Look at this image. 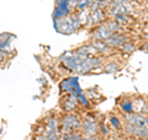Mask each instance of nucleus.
<instances>
[{
  "label": "nucleus",
  "instance_id": "1",
  "mask_svg": "<svg viewBox=\"0 0 148 140\" xmlns=\"http://www.w3.org/2000/svg\"><path fill=\"white\" fill-rule=\"evenodd\" d=\"M62 63L68 71L78 74H86L90 73L92 69L103 67V58L99 57V56L84 57V56L73 52V53H67L64 56Z\"/></svg>",
  "mask_w": 148,
  "mask_h": 140
},
{
  "label": "nucleus",
  "instance_id": "2",
  "mask_svg": "<svg viewBox=\"0 0 148 140\" xmlns=\"http://www.w3.org/2000/svg\"><path fill=\"white\" fill-rule=\"evenodd\" d=\"M82 119L78 113H64L59 118V134L80 130Z\"/></svg>",
  "mask_w": 148,
  "mask_h": 140
},
{
  "label": "nucleus",
  "instance_id": "3",
  "mask_svg": "<svg viewBox=\"0 0 148 140\" xmlns=\"http://www.w3.org/2000/svg\"><path fill=\"white\" fill-rule=\"evenodd\" d=\"M80 132L85 137H95L99 135V123L96 120V116L92 113L84 114L82 119V128Z\"/></svg>",
  "mask_w": 148,
  "mask_h": 140
},
{
  "label": "nucleus",
  "instance_id": "4",
  "mask_svg": "<svg viewBox=\"0 0 148 140\" xmlns=\"http://www.w3.org/2000/svg\"><path fill=\"white\" fill-rule=\"evenodd\" d=\"M79 102H78L77 94L74 93H64V96L61 99V108L64 113H77L79 108Z\"/></svg>",
  "mask_w": 148,
  "mask_h": 140
},
{
  "label": "nucleus",
  "instance_id": "5",
  "mask_svg": "<svg viewBox=\"0 0 148 140\" xmlns=\"http://www.w3.org/2000/svg\"><path fill=\"white\" fill-rule=\"evenodd\" d=\"M114 32L111 30H109V27L103 22V24L94 27V31L91 32V40L92 41H105Z\"/></svg>",
  "mask_w": 148,
  "mask_h": 140
},
{
  "label": "nucleus",
  "instance_id": "6",
  "mask_svg": "<svg viewBox=\"0 0 148 140\" xmlns=\"http://www.w3.org/2000/svg\"><path fill=\"white\" fill-rule=\"evenodd\" d=\"M106 21V10L104 9L98 8L94 11H90V16H89V21H88V25L90 27H95L103 22Z\"/></svg>",
  "mask_w": 148,
  "mask_h": 140
},
{
  "label": "nucleus",
  "instance_id": "7",
  "mask_svg": "<svg viewBox=\"0 0 148 140\" xmlns=\"http://www.w3.org/2000/svg\"><path fill=\"white\" fill-rule=\"evenodd\" d=\"M127 40H128L127 36H125L122 32H114L108 40H105V42L114 50V49H120Z\"/></svg>",
  "mask_w": 148,
  "mask_h": 140
},
{
  "label": "nucleus",
  "instance_id": "8",
  "mask_svg": "<svg viewBox=\"0 0 148 140\" xmlns=\"http://www.w3.org/2000/svg\"><path fill=\"white\" fill-rule=\"evenodd\" d=\"M12 40L14 36L10 34H0V51L5 55L12 52V47H11Z\"/></svg>",
  "mask_w": 148,
  "mask_h": 140
},
{
  "label": "nucleus",
  "instance_id": "9",
  "mask_svg": "<svg viewBox=\"0 0 148 140\" xmlns=\"http://www.w3.org/2000/svg\"><path fill=\"white\" fill-rule=\"evenodd\" d=\"M75 53L84 56V57H90V56H96V50L92 46V44H88V45H83L79 46L78 49H75Z\"/></svg>",
  "mask_w": 148,
  "mask_h": 140
},
{
  "label": "nucleus",
  "instance_id": "10",
  "mask_svg": "<svg viewBox=\"0 0 148 140\" xmlns=\"http://www.w3.org/2000/svg\"><path fill=\"white\" fill-rule=\"evenodd\" d=\"M133 100V108H135L136 113L145 114L148 112V100L145 98H135Z\"/></svg>",
  "mask_w": 148,
  "mask_h": 140
},
{
  "label": "nucleus",
  "instance_id": "11",
  "mask_svg": "<svg viewBox=\"0 0 148 140\" xmlns=\"http://www.w3.org/2000/svg\"><path fill=\"white\" fill-rule=\"evenodd\" d=\"M91 44L95 47L96 52L100 53V55L106 56V55H110L111 52H112V49H111L105 41H92Z\"/></svg>",
  "mask_w": 148,
  "mask_h": 140
},
{
  "label": "nucleus",
  "instance_id": "12",
  "mask_svg": "<svg viewBox=\"0 0 148 140\" xmlns=\"http://www.w3.org/2000/svg\"><path fill=\"white\" fill-rule=\"evenodd\" d=\"M119 108L123 114H131L135 112V108H133V100L127 99V98H123V99L120 102Z\"/></svg>",
  "mask_w": 148,
  "mask_h": 140
},
{
  "label": "nucleus",
  "instance_id": "13",
  "mask_svg": "<svg viewBox=\"0 0 148 140\" xmlns=\"http://www.w3.org/2000/svg\"><path fill=\"white\" fill-rule=\"evenodd\" d=\"M59 89H61L62 93H73L71 77L69 78H63L62 81L59 82Z\"/></svg>",
  "mask_w": 148,
  "mask_h": 140
},
{
  "label": "nucleus",
  "instance_id": "14",
  "mask_svg": "<svg viewBox=\"0 0 148 140\" xmlns=\"http://www.w3.org/2000/svg\"><path fill=\"white\" fill-rule=\"evenodd\" d=\"M109 123H110V125H111V128H112L114 130H116V132L121 130V128H122V122H121V119H120L117 115H115V114H111V115L109 116Z\"/></svg>",
  "mask_w": 148,
  "mask_h": 140
},
{
  "label": "nucleus",
  "instance_id": "15",
  "mask_svg": "<svg viewBox=\"0 0 148 140\" xmlns=\"http://www.w3.org/2000/svg\"><path fill=\"white\" fill-rule=\"evenodd\" d=\"M119 71H120V66L114 61H110L106 64H103V72L105 73H116Z\"/></svg>",
  "mask_w": 148,
  "mask_h": 140
},
{
  "label": "nucleus",
  "instance_id": "16",
  "mask_svg": "<svg viewBox=\"0 0 148 140\" xmlns=\"http://www.w3.org/2000/svg\"><path fill=\"white\" fill-rule=\"evenodd\" d=\"M77 98H78V102H79V105L83 107V108L89 109L90 107H91L89 98H88V97L84 94V92H82V93H79V94H77Z\"/></svg>",
  "mask_w": 148,
  "mask_h": 140
},
{
  "label": "nucleus",
  "instance_id": "17",
  "mask_svg": "<svg viewBox=\"0 0 148 140\" xmlns=\"http://www.w3.org/2000/svg\"><path fill=\"white\" fill-rule=\"evenodd\" d=\"M136 50V45L132 42V41H126L121 47H120V51H121L122 53H127V55H130V53H132L133 51Z\"/></svg>",
  "mask_w": 148,
  "mask_h": 140
},
{
  "label": "nucleus",
  "instance_id": "18",
  "mask_svg": "<svg viewBox=\"0 0 148 140\" xmlns=\"http://www.w3.org/2000/svg\"><path fill=\"white\" fill-rule=\"evenodd\" d=\"M82 135L83 134L80 130L72 132V133H64V134H61V140H78Z\"/></svg>",
  "mask_w": 148,
  "mask_h": 140
},
{
  "label": "nucleus",
  "instance_id": "19",
  "mask_svg": "<svg viewBox=\"0 0 148 140\" xmlns=\"http://www.w3.org/2000/svg\"><path fill=\"white\" fill-rule=\"evenodd\" d=\"M71 82H72V88H73L74 94H79V93L83 92L82 87L79 85V81H78V77H71Z\"/></svg>",
  "mask_w": 148,
  "mask_h": 140
},
{
  "label": "nucleus",
  "instance_id": "20",
  "mask_svg": "<svg viewBox=\"0 0 148 140\" xmlns=\"http://www.w3.org/2000/svg\"><path fill=\"white\" fill-rule=\"evenodd\" d=\"M90 5V0H78L77 1V10L75 11H83L89 9Z\"/></svg>",
  "mask_w": 148,
  "mask_h": 140
},
{
  "label": "nucleus",
  "instance_id": "21",
  "mask_svg": "<svg viewBox=\"0 0 148 140\" xmlns=\"http://www.w3.org/2000/svg\"><path fill=\"white\" fill-rule=\"evenodd\" d=\"M99 134H101L103 137H108L110 134V129L108 128V125H105L104 123H99Z\"/></svg>",
  "mask_w": 148,
  "mask_h": 140
},
{
  "label": "nucleus",
  "instance_id": "22",
  "mask_svg": "<svg viewBox=\"0 0 148 140\" xmlns=\"http://www.w3.org/2000/svg\"><path fill=\"white\" fill-rule=\"evenodd\" d=\"M35 140H47L45 134H35Z\"/></svg>",
  "mask_w": 148,
  "mask_h": 140
},
{
  "label": "nucleus",
  "instance_id": "23",
  "mask_svg": "<svg viewBox=\"0 0 148 140\" xmlns=\"http://www.w3.org/2000/svg\"><path fill=\"white\" fill-rule=\"evenodd\" d=\"M5 58H6V55L4 53V52H1V51H0V66H1V63L5 61Z\"/></svg>",
  "mask_w": 148,
  "mask_h": 140
},
{
  "label": "nucleus",
  "instance_id": "24",
  "mask_svg": "<svg viewBox=\"0 0 148 140\" xmlns=\"http://www.w3.org/2000/svg\"><path fill=\"white\" fill-rule=\"evenodd\" d=\"M112 140H126V138H123V137H116V138H114Z\"/></svg>",
  "mask_w": 148,
  "mask_h": 140
},
{
  "label": "nucleus",
  "instance_id": "25",
  "mask_svg": "<svg viewBox=\"0 0 148 140\" xmlns=\"http://www.w3.org/2000/svg\"><path fill=\"white\" fill-rule=\"evenodd\" d=\"M142 49H143V50H145V51H146V52H148V44H146V45H143V46H142Z\"/></svg>",
  "mask_w": 148,
  "mask_h": 140
},
{
  "label": "nucleus",
  "instance_id": "26",
  "mask_svg": "<svg viewBox=\"0 0 148 140\" xmlns=\"http://www.w3.org/2000/svg\"><path fill=\"white\" fill-rule=\"evenodd\" d=\"M54 1H58V0H54Z\"/></svg>",
  "mask_w": 148,
  "mask_h": 140
}]
</instances>
